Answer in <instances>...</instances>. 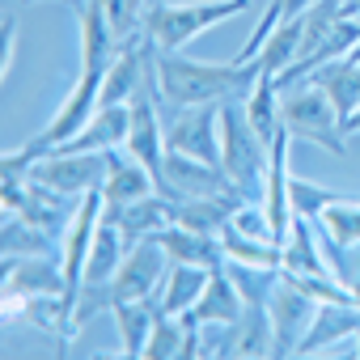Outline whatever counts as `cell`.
I'll return each mask as SVG.
<instances>
[{
	"label": "cell",
	"mask_w": 360,
	"mask_h": 360,
	"mask_svg": "<svg viewBox=\"0 0 360 360\" xmlns=\"http://www.w3.org/2000/svg\"><path fill=\"white\" fill-rule=\"evenodd\" d=\"M153 68H157L161 106H200V102L246 98L263 77L259 60L208 64V60H187L183 51H157V47H153Z\"/></svg>",
	"instance_id": "1"
},
{
	"label": "cell",
	"mask_w": 360,
	"mask_h": 360,
	"mask_svg": "<svg viewBox=\"0 0 360 360\" xmlns=\"http://www.w3.org/2000/svg\"><path fill=\"white\" fill-rule=\"evenodd\" d=\"M267 161H271V144L255 131V123L246 115V102L225 98L221 102V169L229 174V183L242 200L263 204Z\"/></svg>",
	"instance_id": "2"
},
{
	"label": "cell",
	"mask_w": 360,
	"mask_h": 360,
	"mask_svg": "<svg viewBox=\"0 0 360 360\" xmlns=\"http://www.w3.org/2000/svg\"><path fill=\"white\" fill-rule=\"evenodd\" d=\"M250 9V0H157L144 13V39L157 51H183L191 39Z\"/></svg>",
	"instance_id": "3"
},
{
	"label": "cell",
	"mask_w": 360,
	"mask_h": 360,
	"mask_svg": "<svg viewBox=\"0 0 360 360\" xmlns=\"http://www.w3.org/2000/svg\"><path fill=\"white\" fill-rule=\"evenodd\" d=\"M102 77H106V72H81V81L72 85V94L64 98V106L51 115V123H47L34 140H26L22 148L5 153V174H26L39 157H47V153H56L60 144H68V140L98 115V106H102Z\"/></svg>",
	"instance_id": "4"
},
{
	"label": "cell",
	"mask_w": 360,
	"mask_h": 360,
	"mask_svg": "<svg viewBox=\"0 0 360 360\" xmlns=\"http://www.w3.org/2000/svg\"><path fill=\"white\" fill-rule=\"evenodd\" d=\"M280 127L292 136V144H318L335 157L347 153V131L330 106V98L314 85V81H297L288 89H280Z\"/></svg>",
	"instance_id": "5"
},
{
	"label": "cell",
	"mask_w": 360,
	"mask_h": 360,
	"mask_svg": "<svg viewBox=\"0 0 360 360\" xmlns=\"http://www.w3.org/2000/svg\"><path fill=\"white\" fill-rule=\"evenodd\" d=\"M165 148L187 153L195 161L221 165V102L169 106L165 115Z\"/></svg>",
	"instance_id": "6"
},
{
	"label": "cell",
	"mask_w": 360,
	"mask_h": 360,
	"mask_svg": "<svg viewBox=\"0 0 360 360\" xmlns=\"http://www.w3.org/2000/svg\"><path fill=\"white\" fill-rule=\"evenodd\" d=\"M26 174L68 200H85L89 191H102L106 183V153H47Z\"/></svg>",
	"instance_id": "7"
},
{
	"label": "cell",
	"mask_w": 360,
	"mask_h": 360,
	"mask_svg": "<svg viewBox=\"0 0 360 360\" xmlns=\"http://www.w3.org/2000/svg\"><path fill=\"white\" fill-rule=\"evenodd\" d=\"M161 195H169L178 204V200H212V195H238V191H233L229 174L221 165H208V161H195L187 153L165 148V161H161Z\"/></svg>",
	"instance_id": "8"
},
{
	"label": "cell",
	"mask_w": 360,
	"mask_h": 360,
	"mask_svg": "<svg viewBox=\"0 0 360 360\" xmlns=\"http://www.w3.org/2000/svg\"><path fill=\"white\" fill-rule=\"evenodd\" d=\"M64 263L60 255H5L0 297H60L64 301Z\"/></svg>",
	"instance_id": "9"
},
{
	"label": "cell",
	"mask_w": 360,
	"mask_h": 360,
	"mask_svg": "<svg viewBox=\"0 0 360 360\" xmlns=\"http://www.w3.org/2000/svg\"><path fill=\"white\" fill-rule=\"evenodd\" d=\"M165 271H169L165 250H161L153 238H148V242H136V246L127 250V259L119 263V271L110 276V284H106V288H110V301L123 305V301H148V297H157Z\"/></svg>",
	"instance_id": "10"
},
{
	"label": "cell",
	"mask_w": 360,
	"mask_h": 360,
	"mask_svg": "<svg viewBox=\"0 0 360 360\" xmlns=\"http://www.w3.org/2000/svg\"><path fill=\"white\" fill-rule=\"evenodd\" d=\"M267 314H271V335H276V356H297V343L305 339L314 314H318V301L309 292H301L292 280H284L280 271V284L267 301Z\"/></svg>",
	"instance_id": "11"
},
{
	"label": "cell",
	"mask_w": 360,
	"mask_h": 360,
	"mask_svg": "<svg viewBox=\"0 0 360 360\" xmlns=\"http://www.w3.org/2000/svg\"><path fill=\"white\" fill-rule=\"evenodd\" d=\"M157 191H161V183L148 165H140L127 148H106V183H102L106 208H127V204L148 200Z\"/></svg>",
	"instance_id": "12"
},
{
	"label": "cell",
	"mask_w": 360,
	"mask_h": 360,
	"mask_svg": "<svg viewBox=\"0 0 360 360\" xmlns=\"http://www.w3.org/2000/svg\"><path fill=\"white\" fill-rule=\"evenodd\" d=\"M77 26H81V72H106L115 56L123 51L119 34L110 30L102 0H81L77 5Z\"/></svg>",
	"instance_id": "13"
},
{
	"label": "cell",
	"mask_w": 360,
	"mask_h": 360,
	"mask_svg": "<svg viewBox=\"0 0 360 360\" xmlns=\"http://www.w3.org/2000/svg\"><path fill=\"white\" fill-rule=\"evenodd\" d=\"M102 221H110V225L127 238V246H136V242L157 238V233L174 221V200L157 191V195L136 200V204H127V208H102Z\"/></svg>",
	"instance_id": "14"
},
{
	"label": "cell",
	"mask_w": 360,
	"mask_h": 360,
	"mask_svg": "<svg viewBox=\"0 0 360 360\" xmlns=\"http://www.w3.org/2000/svg\"><path fill=\"white\" fill-rule=\"evenodd\" d=\"M242 314H246V301H242L238 284L229 280L225 267H217L212 280H208V288H204V297L183 314V322L187 326H233Z\"/></svg>",
	"instance_id": "15"
},
{
	"label": "cell",
	"mask_w": 360,
	"mask_h": 360,
	"mask_svg": "<svg viewBox=\"0 0 360 360\" xmlns=\"http://www.w3.org/2000/svg\"><path fill=\"white\" fill-rule=\"evenodd\" d=\"M318 229H322L326 259H330L335 276H343V250L360 246V200H352V195H335V200L318 212Z\"/></svg>",
	"instance_id": "16"
},
{
	"label": "cell",
	"mask_w": 360,
	"mask_h": 360,
	"mask_svg": "<svg viewBox=\"0 0 360 360\" xmlns=\"http://www.w3.org/2000/svg\"><path fill=\"white\" fill-rule=\"evenodd\" d=\"M169 263H195V267H225V242L212 238V233H200V229H187V225H178L169 221L157 238H153Z\"/></svg>",
	"instance_id": "17"
},
{
	"label": "cell",
	"mask_w": 360,
	"mask_h": 360,
	"mask_svg": "<svg viewBox=\"0 0 360 360\" xmlns=\"http://www.w3.org/2000/svg\"><path fill=\"white\" fill-rule=\"evenodd\" d=\"M356 330H360V305L356 301H322L305 339L297 343V356H314L339 339H356Z\"/></svg>",
	"instance_id": "18"
},
{
	"label": "cell",
	"mask_w": 360,
	"mask_h": 360,
	"mask_svg": "<svg viewBox=\"0 0 360 360\" xmlns=\"http://www.w3.org/2000/svg\"><path fill=\"white\" fill-rule=\"evenodd\" d=\"M127 127H131V106H98V115L56 153H106V148H123L127 144Z\"/></svg>",
	"instance_id": "19"
},
{
	"label": "cell",
	"mask_w": 360,
	"mask_h": 360,
	"mask_svg": "<svg viewBox=\"0 0 360 360\" xmlns=\"http://www.w3.org/2000/svg\"><path fill=\"white\" fill-rule=\"evenodd\" d=\"M208 280H212V267L169 263V271H165V280H161V288H157V297H153L157 314H187V309L204 297Z\"/></svg>",
	"instance_id": "20"
},
{
	"label": "cell",
	"mask_w": 360,
	"mask_h": 360,
	"mask_svg": "<svg viewBox=\"0 0 360 360\" xmlns=\"http://www.w3.org/2000/svg\"><path fill=\"white\" fill-rule=\"evenodd\" d=\"M280 250H284V267H280V271H292V276H335L330 259L318 250L314 221H305V217H292V225H288ZM335 280H339V276H335Z\"/></svg>",
	"instance_id": "21"
},
{
	"label": "cell",
	"mask_w": 360,
	"mask_h": 360,
	"mask_svg": "<svg viewBox=\"0 0 360 360\" xmlns=\"http://www.w3.org/2000/svg\"><path fill=\"white\" fill-rule=\"evenodd\" d=\"M305 81H314V85L330 98V106H335L339 123L360 106V60H352V56H343V60H330V64L314 68Z\"/></svg>",
	"instance_id": "22"
},
{
	"label": "cell",
	"mask_w": 360,
	"mask_h": 360,
	"mask_svg": "<svg viewBox=\"0 0 360 360\" xmlns=\"http://www.w3.org/2000/svg\"><path fill=\"white\" fill-rule=\"evenodd\" d=\"M64 250V238L47 233L43 225L18 217V212H5L0 217V259L5 255H60Z\"/></svg>",
	"instance_id": "23"
},
{
	"label": "cell",
	"mask_w": 360,
	"mask_h": 360,
	"mask_svg": "<svg viewBox=\"0 0 360 360\" xmlns=\"http://www.w3.org/2000/svg\"><path fill=\"white\" fill-rule=\"evenodd\" d=\"M238 204H246V200H238V195L178 200V204H174V221H178V225H187V229H200V233H212V238H221V229L233 221Z\"/></svg>",
	"instance_id": "24"
},
{
	"label": "cell",
	"mask_w": 360,
	"mask_h": 360,
	"mask_svg": "<svg viewBox=\"0 0 360 360\" xmlns=\"http://www.w3.org/2000/svg\"><path fill=\"white\" fill-rule=\"evenodd\" d=\"M110 318H115V326H119L123 356L144 360V347H148V335H153V322H157L153 297H148V301H123V305L110 309Z\"/></svg>",
	"instance_id": "25"
},
{
	"label": "cell",
	"mask_w": 360,
	"mask_h": 360,
	"mask_svg": "<svg viewBox=\"0 0 360 360\" xmlns=\"http://www.w3.org/2000/svg\"><path fill=\"white\" fill-rule=\"evenodd\" d=\"M301 34H305V13H297V18H288L284 26H276L271 34H267V43L259 47V68H263V77H280L284 68H292V60L301 56Z\"/></svg>",
	"instance_id": "26"
},
{
	"label": "cell",
	"mask_w": 360,
	"mask_h": 360,
	"mask_svg": "<svg viewBox=\"0 0 360 360\" xmlns=\"http://www.w3.org/2000/svg\"><path fill=\"white\" fill-rule=\"evenodd\" d=\"M127 238L110 225V221H102L98 225V233H94V246H89V259H85V280L81 284H110V276L119 271V263L127 259Z\"/></svg>",
	"instance_id": "27"
},
{
	"label": "cell",
	"mask_w": 360,
	"mask_h": 360,
	"mask_svg": "<svg viewBox=\"0 0 360 360\" xmlns=\"http://www.w3.org/2000/svg\"><path fill=\"white\" fill-rule=\"evenodd\" d=\"M221 242H225V259H233V263H255V267H284V250H280V242H263V238L238 233L233 225H225V229H221Z\"/></svg>",
	"instance_id": "28"
},
{
	"label": "cell",
	"mask_w": 360,
	"mask_h": 360,
	"mask_svg": "<svg viewBox=\"0 0 360 360\" xmlns=\"http://www.w3.org/2000/svg\"><path fill=\"white\" fill-rule=\"evenodd\" d=\"M187 339H191V326L183 322V314H157L153 335H148V347H144V360L187 356Z\"/></svg>",
	"instance_id": "29"
},
{
	"label": "cell",
	"mask_w": 360,
	"mask_h": 360,
	"mask_svg": "<svg viewBox=\"0 0 360 360\" xmlns=\"http://www.w3.org/2000/svg\"><path fill=\"white\" fill-rule=\"evenodd\" d=\"M242 102H246V115H250L255 131L271 144V136L280 131V85H276L271 77H259V85H255Z\"/></svg>",
	"instance_id": "30"
},
{
	"label": "cell",
	"mask_w": 360,
	"mask_h": 360,
	"mask_svg": "<svg viewBox=\"0 0 360 360\" xmlns=\"http://www.w3.org/2000/svg\"><path fill=\"white\" fill-rule=\"evenodd\" d=\"M225 271H229V280L238 284V292H242L246 305H267L271 292H276V284H280V267H255V263H233V259H225Z\"/></svg>",
	"instance_id": "31"
},
{
	"label": "cell",
	"mask_w": 360,
	"mask_h": 360,
	"mask_svg": "<svg viewBox=\"0 0 360 360\" xmlns=\"http://www.w3.org/2000/svg\"><path fill=\"white\" fill-rule=\"evenodd\" d=\"M102 5H106L110 30L119 34V43H123V47L144 39V13H148L144 0H102Z\"/></svg>",
	"instance_id": "32"
},
{
	"label": "cell",
	"mask_w": 360,
	"mask_h": 360,
	"mask_svg": "<svg viewBox=\"0 0 360 360\" xmlns=\"http://www.w3.org/2000/svg\"><path fill=\"white\" fill-rule=\"evenodd\" d=\"M335 195H343V191H330V187H318V183H309V178H301V174H292V183H288V200H292V217H305V221H318V212L335 200Z\"/></svg>",
	"instance_id": "33"
},
{
	"label": "cell",
	"mask_w": 360,
	"mask_h": 360,
	"mask_svg": "<svg viewBox=\"0 0 360 360\" xmlns=\"http://www.w3.org/2000/svg\"><path fill=\"white\" fill-rule=\"evenodd\" d=\"M13 60H18V13L5 18V43H0V72H13Z\"/></svg>",
	"instance_id": "34"
},
{
	"label": "cell",
	"mask_w": 360,
	"mask_h": 360,
	"mask_svg": "<svg viewBox=\"0 0 360 360\" xmlns=\"http://www.w3.org/2000/svg\"><path fill=\"white\" fill-rule=\"evenodd\" d=\"M343 131H347V136H360V106H356V110L343 119Z\"/></svg>",
	"instance_id": "35"
},
{
	"label": "cell",
	"mask_w": 360,
	"mask_h": 360,
	"mask_svg": "<svg viewBox=\"0 0 360 360\" xmlns=\"http://www.w3.org/2000/svg\"><path fill=\"white\" fill-rule=\"evenodd\" d=\"M30 5H43V0H18V9H30ZM64 5H81V0H64Z\"/></svg>",
	"instance_id": "36"
},
{
	"label": "cell",
	"mask_w": 360,
	"mask_h": 360,
	"mask_svg": "<svg viewBox=\"0 0 360 360\" xmlns=\"http://www.w3.org/2000/svg\"><path fill=\"white\" fill-rule=\"evenodd\" d=\"M352 60H360V43H356V47H352Z\"/></svg>",
	"instance_id": "37"
},
{
	"label": "cell",
	"mask_w": 360,
	"mask_h": 360,
	"mask_svg": "<svg viewBox=\"0 0 360 360\" xmlns=\"http://www.w3.org/2000/svg\"><path fill=\"white\" fill-rule=\"evenodd\" d=\"M356 5H360V0H356Z\"/></svg>",
	"instance_id": "38"
}]
</instances>
